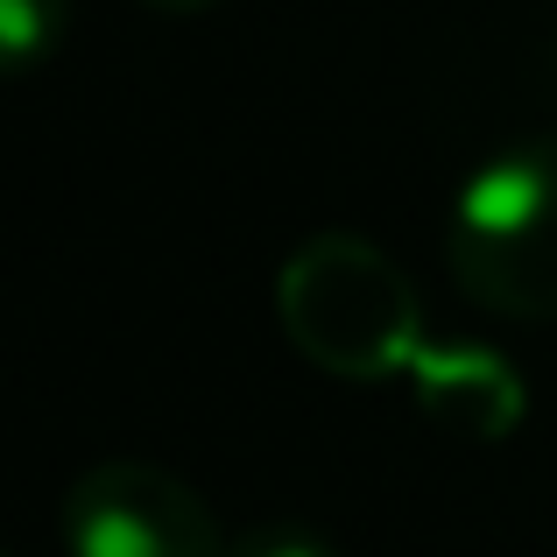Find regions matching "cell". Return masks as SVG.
Listing matches in <instances>:
<instances>
[{
    "label": "cell",
    "mask_w": 557,
    "mask_h": 557,
    "mask_svg": "<svg viewBox=\"0 0 557 557\" xmlns=\"http://www.w3.org/2000/svg\"><path fill=\"white\" fill-rule=\"evenodd\" d=\"M275 318L311 368L339 381H409L423 360V304L360 233H318L275 275Z\"/></svg>",
    "instance_id": "cell-1"
},
{
    "label": "cell",
    "mask_w": 557,
    "mask_h": 557,
    "mask_svg": "<svg viewBox=\"0 0 557 557\" xmlns=\"http://www.w3.org/2000/svg\"><path fill=\"white\" fill-rule=\"evenodd\" d=\"M451 283L494 318H557V135L494 149L445 219Z\"/></svg>",
    "instance_id": "cell-2"
},
{
    "label": "cell",
    "mask_w": 557,
    "mask_h": 557,
    "mask_svg": "<svg viewBox=\"0 0 557 557\" xmlns=\"http://www.w3.org/2000/svg\"><path fill=\"white\" fill-rule=\"evenodd\" d=\"M71 557H226L212 508L177 473L141 459H107L64 494Z\"/></svg>",
    "instance_id": "cell-3"
},
{
    "label": "cell",
    "mask_w": 557,
    "mask_h": 557,
    "mask_svg": "<svg viewBox=\"0 0 557 557\" xmlns=\"http://www.w3.org/2000/svg\"><path fill=\"white\" fill-rule=\"evenodd\" d=\"M409 388L431 417L473 437H502L522 417V374L487 346H423V360L409 368Z\"/></svg>",
    "instance_id": "cell-4"
},
{
    "label": "cell",
    "mask_w": 557,
    "mask_h": 557,
    "mask_svg": "<svg viewBox=\"0 0 557 557\" xmlns=\"http://www.w3.org/2000/svg\"><path fill=\"white\" fill-rule=\"evenodd\" d=\"M64 42V0H0V57L14 71L42 64Z\"/></svg>",
    "instance_id": "cell-5"
},
{
    "label": "cell",
    "mask_w": 557,
    "mask_h": 557,
    "mask_svg": "<svg viewBox=\"0 0 557 557\" xmlns=\"http://www.w3.org/2000/svg\"><path fill=\"white\" fill-rule=\"evenodd\" d=\"M226 557H339V544H325L318 530H297V522H261V530L233 536Z\"/></svg>",
    "instance_id": "cell-6"
},
{
    "label": "cell",
    "mask_w": 557,
    "mask_h": 557,
    "mask_svg": "<svg viewBox=\"0 0 557 557\" xmlns=\"http://www.w3.org/2000/svg\"><path fill=\"white\" fill-rule=\"evenodd\" d=\"M141 8H156V14H205L212 0H141Z\"/></svg>",
    "instance_id": "cell-7"
}]
</instances>
